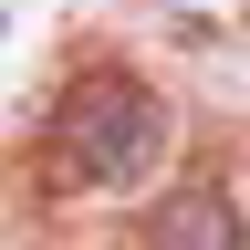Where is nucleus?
I'll return each mask as SVG.
<instances>
[{"label": "nucleus", "instance_id": "f03ea898", "mask_svg": "<svg viewBox=\"0 0 250 250\" xmlns=\"http://www.w3.org/2000/svg\"><path fill=\"white\" fill-rule=\"evenodd\" d=\"M146 250H240V208L219 188H177L146 208Z\"/></svg>", "mask_w": 250, "mask_h": 250}, {"label": "nucleus", "instance_id": "f257e3e1", "mask_svg": "<svg viewBox=\"0 0 250 250\" xmlns=\"http://www.w3.org/2000/svg\"><path fill=\"white\" fill-rule=\"evenodd\" d=\"M52 156H62L73 188H136V177H156V156H167V104H156V83L83 73L62 94V115H52Z\"/></svg>", "mask_w": 250, "mask_h": 250}]
</instances>
